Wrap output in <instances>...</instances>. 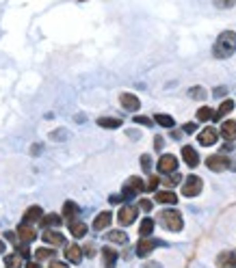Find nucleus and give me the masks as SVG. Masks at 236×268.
Here are the masks:
<instances>
[{
  "label": "nucleus",
  "instance_id": "nucleus-1",
  "mask_svg": "<svg viewBox=\"0 0 236 268\" xmlns=\"http://www.w3.org/2000/svg\"><path fill=\"white\" fill-rule=\"evenodd\" d=\"M236 52V33L234 31H223L213 45L215 59H230Z\"/></svg>",
  "mask_w": 236,
  "mask_h": 268
},
{
  "label": "nucleus",
  "instance_id": "nucleus-2",
  "mask_svg": "<svg viewBox=\"0 0 236 268\" xmlns=\"http://www.w3.org/2000/svg\"><path fill=\"white\" fill-rule=\"evenodd\" d=\"M158 221L162 223V227L169 229V232H180L184 227V221H182V214L178 210L169 208V210H162L158 214Z\"/></svg>",
  "mask_w": 236,
  "mask_h": 268
},
{
  "label": "nucleus",
  "instance_id": "nucleus-3",
  "mask_svg": "<svg viewBox=\"0 0 236 268\" xmlns=\"http://www.w3.org/2000/svg\"><path fill=\"white\" fill-rule=\"evenodd\" d=\"M206 167L215 173H223V171L232 169V160L225 154H215V156H208L206 158Z\"/></svg>",
  "mask_w": 236,
  "mask_h": 268
},
{
  "label": "nucleus",
  "instance_id": "nucleus-4",
  "mask_svg": "<svg viewBox=\"0 0 236 268\" xmlns=\"http://www.w3.org/2000/svg\"><path fill=\"white\" fill-rule=\"evenodd\" d=\"M139 192H145V182L141 178H128V180H126L124 190H122V195H124L126 201L132 199L134 195H139Z\"/></svg>",
  "mask_w": 236,
  "mask_h": 268
},
{
  "label": "nucleus",
  "instance_id": "nucleus-5",
  "mask_svg": "<svg viewBox=\"0 0 236 268\" xmlns=\"http://www.w3.org/2000/svg\"><path fill=\"white\" fill-rule=\"evenodd\" d=\"M202 188H204L202 178H197V175H188V178L184 180V184H182V195L184 197H197L199 192H202Z\"/></svg>",
  "mask_w": 236,
  "mask_h": 268
},
{
  "label": "nucleus",
  "instance_id": "nucleus-6",
  "mask_svg": "<svg viewBox=\"0 0 236 268\" xmlns=\"http://www.w3.org/2000/svg\"><path fill=\"white\" fill-rule=\"evenodd\" d=\"M139 214V206H130V203H126V206L120 208V214H117V221H120L122 225H132L134 218Z\"/></svg>",
  "mask_w": 236,
  "mask_h": 268
},
{
  "label": "nucleus",
  "instance_id": "nucleus-7",
  "mask_svg": "<svg viewBox=\"0 0 236 268\" xmlns=\"http://www.w3.org/2000/svg\"><path fill=\"white\" fill-rule=\"evenodd\" d=\"M219 130L217 128H213V126H208V128H204L202 132L197 134V141H199V145H204V147H210V145H215L217 141H219Z\"/></svg>",
  "mask_w": 236,
  "mask_h": 268
},
{
  "label": "nucleus",
  "instance_id": "nucleus-8",
  "mask_svg": "<svg viewBox=\"0 0 236 268\" xmlns=\"http://www.w3.org/2000/svg\"><path fill=\"white\" fill-rule=\"evenodd\" d=\"M160 245H162L160 240H154V238L145 236V238H141L139 242H137V255H139V257H148V255L154 251V249L160 247Z\"/></svg>",
  "mask_w": 236,
  "mask_h": 268
},
{
  "label": "nucleus",
  "instance_id": "nucleus-9",
  "mask_svg": "<svg viewBox=\"0 0 236 268\" xmlns=\"http://www.w3.org/2000/svg\"><path fill=\"white\" fill-rule=\"evenodd\" d=\"M41 240L43 242H46L48 247H63L65 245V236H63L61 232H57V229H46V232H43V236H41Z\"/></svg>",
  "mask_w": 236,
  "mask_h": 268
},
{
  "label": "nucleus",
  "instance_id": "nucleus-10",
  "mask_svg": "<svg viewBox=\"0 0 236 268\" xmlns=\"http://www.w3.org/2000/svg\"><path fill=\"white\" fill-rule=\"evenodd\" d=\"M158 171H160V173H174V171H178V158H176L174 154L160 156V160H158Z\"/></svg>",
  "mask_w": 236,
  "mask_h": 268
},
{
  "label": "nucleus",
  "instance_id": "nucleus-11",
  "mask_svg": "<svg viewBox=\"0 0 236 268\" xmlns=\"http://www.w3.org/2000/svg\"><path fill=\"white\" fill-rule=\"evenodd\" d=\"M17 236H20L22 242H33V240L37 238V229H35L31 223H26V221H22V223L17 225Z\"/></svg>",
  "mask_w": 236,
  "mask_h": 268
},
{
  "label": "nucleus",
  "instance_id": "nucleus-12",
  "mask_svg": "<svg viewBox=\"0 0 236 268\" xmlns=\"http://www.w3.org/2000/svg\"><path fill=\"white\" fill-rule=\"evenodd\" d=\"M120 104L124 110H128V113H137V110L141 108V102L137 95H132V93H122L120 95Z\"/></svg>",
  "mask_w": 236,
  "mask_h": 268
},
{
  "label": "nucleus",
  "instance_id": "nucleus-13",
  "mask_svg": "<svg viewBox=\"0 0 236 268\" xmlns=\"http://www.w3.org/2000/svg\"><path fill=\"white\" fill-rule=\"evenodd\" d=\"M65 260L72 264H80L83 262V249H80L76 242H72L65 247Z\"/></svg>",
  "mask_w": 236,
  "mask_h": 268
},
{
  "label": "nucleus",
  "instance_id": "nucleus-14",
  "mask_svg": "<svg viewBox=\"0 0 236 268\" xmlns=\"http://www.w3.org/2000/svg\"><path fill=\"white\" fill-rule=\"evenodd\" d=\"M217 266L219 268H236V251H223L217 255Z\"/></svg>",
  "mask_w": 236,
  "mask_h": 268
},
{
  "label": "nucleus",
  "instance_id": "nucleus-15",
  "mask_svg": "<svg viewBox=\"0 0 236 268\" xmlns=\"http://www.w3.org/2000/svg\"><path fill=\"white\" fill-rule=\"evenodd\" d=\"M111 221H113V214L108 210L100 212V214L93 218V229H96V232H102V229H106L108 225H111Z\"/></svg>",
  "mask_w": 236,
  "mask_h": 268
},
{
  "label": "nucleus",
  "instance_id": "nucleus-16",
  "mask_svg": "<svg viewBox=\"0 0 236 268\" xmlns=\"http://www.w3.org/2000/svg\"><path fill=\"white\" fill-rule=\"evenodd\" d=\"M182 158H184V162L188 164L191 169H195L197 164H199V156H197V152H195L191 145H184V147H182Z\"/></svg>",
  "mask_w": 236,
  "mask_h": 268
},
{
  "label": "nucleus",
  "instance_id": "nucleus-17",
  "mask_svg": "<svg viewBox=\"0 0 236 268\" xmlns=\"http://www.w3.org/2000/svg\"><path fill=\"white\" fill-rule=\"evenodd\" d=\"M221 136L225 138V141H236V121H232V119H228V121H223V126H221Z\"/></svg>",
  "mask_w": 236,
  "mask_h": 268
},
{
  "label": "nucleus",
  "instance_id": "nucleus-18",
  "mask_svg": "<svg viewBox=\"0 0 236 268\" xmlns=\"http://www.w3.org/2000/svg\"><path fill=\"white\" fill-rule=\"evenodd\" d=\"M102 264H104V268H115V264H117V251L115 249H111V247L102 249Z\"/></svg>",
  "mask_w": 236,
  "mask_h": 268
},
{
  "label": "nucleus",
  "instance_id": "nucleus-19",
  "mask_svg": "<svg viewBox=\"0 0 236 268\" xmlns=\"http://www.w3.org/2000/svg\"><path fill=\"white\" fill-rule=\"evenodd\" d=\"M41 218H43V210L39 206H31L29 210L24 212V221H26V223H39Z\"/></svg>",
  "mask_w": 236,
  "mask_h": 268
},
{
  "label": "nucleus",
  "instance_id": "nucleus-20",
  "mask_svg": "<svg viewBox=\"0 0 236 268\" xmlns=\"http://www.w3.org/2000/svg\"><path fill=\"white\" fill-rule=\"evenodd\" d=\"M78 206L74 201H65L63 203V216H65V221L67 223H72V221H76V216H78Z\"/></svg>",
  "mask_w": 236,
  "mask_h": 268
},
{
  "label": "nucleus",
  "instance_id": "nucleus-21",
  "mask_svg": "<svg viewBox=\"0 0 236 268\" xmlns=\"http://www.w3.org/2000/svg\"><path fill=\"white\" fill-rule=\"evenodd\" d=\"M39 225L46 227V229H57L61 225V216L54 214V212H50V214H43V218L39 221Z\"/></svg>",
  "mask_w": 236,
  "mask_h": 268
},
{
  "label": "nucleus",
  "instance_id": "nucleus-22",
  "mask_svg": "<svg viewBox=\"0 0 236 268\" xmlns=\"http://www.w3.org/2000/svg\"><path fill=\"white\" fill-rule=\"evenodd\" d=\"M106 240L108 242H115V245H126L128 242V234L122 232V229H113V232L106 234Z\"/></svg>",
  "mask_w": 236,
  "mask_h": 268
},
{
  "label": "nucleus",
  "instance_id": "nucleus-23",
  "mask_svg": "<svg viewBox=\"0 0 236 268\" xmlns=\"http://www.w3.org/2000/svg\"><path fill=\"white\" fill-rule=\"evenodd\" d=\"M234 110V102L232 100H225V102H221V106H219V110L215 113V117H213V121H219V119H223L225 115H230Z\"/></svg>",
  "mask_w": 236,
  "mask_h": 268
},
{
  "label": "nucleus",
  "instance_id": "nucleus-24",
  "mask_svg": "<svg viewBox=\"0 0 236 268\" xmlns=\"http://www.w3.org/2000/svg\"><path fill=\"white\" fill-rule=\"evenodd\" d=\"M156 201L158 203H169V206H176L178 203V195L171 190H158L156 192Z\"/></svg>",
  "mask_w": 236,
  "mask_h": 268
},
{
  "label": "nucleus",
  "instance_id": "nucleus-25",
  "mask_svg": "<svg viewBox=\"0 0 236 268\" xmlns=\"http://www.w3.org/2000/svg\"><path fill=\"white\" fill-rule=\"evenodd\" d=\"M67 227H69V232L74 238H83L87 234V229H89L85 223H80V221H72V223H67Z\"/></svg>",
  "mask_w": 236,
  "mask_h": 268
},
{
  "label": "nucleus",
  "instance_id": "nucleus-26",
  "mask_svg": "<svg viewBox=\"0 0 236 268\" xmlns=\"http://www.w3.org/2000/svg\"><path fill=\"white\" fill-rule=\"evenodd\" d=\"M5 266L7 268H22L24 266V257H20L17 253H9L5 257Z\"/></svg>",
  "mask_w": 236,
  "mask_h": 268
},
{
  "label": "nucleus",
  "instance_id": "nucleus-27",
  "mask_svg": "<svg viewBox=\"0 0 236 268\" xmlns=\"http://www.w3.org/2000/svg\"><path fill=\"white\" fill-rule=\"evenodd\" d=\"M98 126H100V128H111V130H115V128L122 126V119H115V117H100V119H98Z\"/></svg>",
  "mask_w": 236,
  "mask_h": 268
},
{
  "label": "nucleus",
  "instance_id": "nucleus-28",
  "mask_svg": "<svg viewBox=\"0 0 236 268\" xmlns=\"http://www.w3.org/2000/svg\"><path fill=\"white\" fill-rule=\"evenodd\" d=\"M54 247H41V249H37V251H35V260H54Z\"/></svg>",
  "mask_w": 236,
  "mask_h": 268
},
{
  "label": "nucleus",
  "instance_id": "nucleus-29",
  "mask_svg": "<svg viewBox=\"0 0 236 268\" xmlns=\"http://www.w3.org/2000/svg\"><path fill=\"white\" fill-rule=\"evenodd\" d=\"M154 121H156L158 126H162V128H174V117L171 115H162V113H156L154 115Z\"/></svg>",
  "mask_w": 236,
  "mask_h": 268
},
{
  "label": "nucleus",
  "instance_id": "nucleus-30",
  "mask_svg": "<svg viewBox=\"0 0 236 268\" xmlns=\"http://www.w3.org/2000/svg\"><path fill=\"white\" fill-rule=\"evenodd\" d=\"M152 232H154V221H152V218H143V221H141V225H139V234H141V238L150 236Z\"/></svg>",
  "mask_w": 236,
  "mask_h": 268
},
{
  "label": "nucleus",
  "instance_id": "nucleus-31",
  "mask_svg": "<svg viewBox=\"0 0 236 268\" xmlns=\"http://www.w3.org/2000/svg\"><path fill=\"white\" fill-rule=\"evenodd\" d=\"M215 117V113L208 106H202L197 110V121H210V119Z\"/></svg>",
  "mask_w": 236,
  "mask_h": 268
},
{
  "label": "nucleus",
  "instance_id": "nucleus-32",
  "mask_svg": "<svg viewBox=\"0 0 236 268\" xmlns=\"http://www.w3.org/2000/svg\"><path fill=\"white\" fill-rule=\"evenodd\" d=\"M180 182H182V175H180L178 171H174V173H169V178H165V180H162V184H165V186H176V184H180Z\"/></svg>",
  "mask_w": 236,
  "mask_h": 268
},
{
  "label": "nucleus",
  "instance_id": "nucleus-33",
  "mask_svg": "<svg viewBox=\"0 0 236 268\" xmlns=\"http://www.w3.org/2000/svg\"><path fill=\"white\" fill-rule=\"evenodd\" d=\"M158 184H160V178H158V175H150V182L148 184H145V190H156L158 188Z\"/></svg>",
  "mask_w": 236,
  "mask_h": 268
},
{
  "label": "nucleus",
  "instance_id": "nucleus-34",
  "mask_svg": "<svg viewBox=\"0 0 236 268\" xmlns=\"http://www.w3.org/2000/svg\"><path fill=\"white\" fill-rule=\"evenodd\" d=\"M188 95L195 98V100H204V98H206V91H204L202 87H193V89L188 91Z\"/></svg>",
  "mask_w": 236,
  "mask_h": 268
},
{
  "label": "nucleus",
  "instance_id": "nucleus-35",
  "mask_svg": "<svg viewBox=\"0 0 236 268\" xmlns=\"http://www.w3.org/2000/svg\"><path fill=\"white\" fill-rule=\"evenodd\" d=\"M234 5H236V0H215L217 9H232Z\"/></svg>",
  "mask_w": 236,
  "mask_h": 268
},
{
  "label": "nucleus",
  "instance_id": "nucleus-36",
  "mask_svg": "<svg viewBox=\"0 0 236 268\" xmlns=\"http://www.w3.org/2000/svg\"><path fill=\"white\" fill-rule=\"evenodd\" d=\"M141 167H143L145 173H150V169H152V158H150L148 154H143V156H141Z\"/></svg>",
  "mask_w": 236,
  "mask_h": 268
},
{
  "label": "nucleus",
  "instance_id": "nucleus-37",
  "mask_svg": "<svg viewBox=\"0 0 236 268\" xmlns=\"http://www.w3.org/2000/svg\"><path fill=\"white\" fill-rule=\"evenodd\" d=\"M134 124H139V126H145V128H150L154 121H152V119L150 117H143V115H137V117H134Z\"/></svg>",
  "mask_w": 236,
  "mask_h": 268
},
{
  "label": "nucleus",
  "instance_id": "nucleus-38",
  "mask_svg": "<svg viewBox=\"0 0 236 268\" xmlns=\"http://www.w3.org/2000/svg\"><path fill=\"white\" fill-rule=\"evenodd\" d=\"M139 208H141L143 212H150V210H152V201H150V199H141V201H139Z\"/></svg>",
  "mask_w": 236,
  "mask_h": 268
},
{
  "label": "nucleus",
  "instance_id": "nucleus-39",
  "mask_svg": "<svg viewBox=\"0 0 236 268\" xmlns=\"http://www.w3.org/2000/svg\"><path fill=\"white\" fill-rule=\"evenodd\" d=\"M65 134H67L65 130H57V132H52V134H50V138H54V141H63L61 136H65Z\"/></svg>",
  "mask_w": 236,
  "mask_h": 268
},
{
  "label": "nucleus",
  "instance_id": "nucleus-40",
  "mask_svg": "<svg viewBox=\"0 0 236 268\" xmlns=\"http://www.w3.org/2000/svg\"><path fill=\"white\" fill-rule=\"evenodd\" d=\"M162 145H165L162 136H154V147H156V150H162Z\"/></svg>",
  "mask_w": 236,
  "mask_h": 268
},
{
  "label": "nucleus",
  "instance_id": "nucleus-41",
  "mask_svg": "<svg viewBox=\"0 0 236 268\" xmlns=\"http://www.w3.org/2000/svg\"><path fill=\"white\" fill-rule=\"evenodd\" d=\"M195 130H197V124H186V126H184V132H186V134H193Z\"/></svg>",
  "mask_w": 236,
  "mask_h": 268
},
{
  "label": "nucleus",
  "instance_id": "nucleus-42",
  "mask_svg": "<svg viewBox=\"0 0 236 268\" xmlns=\"http://www.w3.org/2000/svg\"><path fill=\"white\" fill-rule=\"evenodd\" d=\"M85 253H87L89 257H93V255H96V247H93V245H87V247H85Z\"/></svg>",
  "mask_w": 236,
  "mask_h": 268
},
{
  "label": "nucleus",
  "instance_id": "nucleus-43",
  "mask_svg": "<svg viewBox=\"0 0 236 268\" xmlns=\"http://www.w3.org/2000/svg\"><path fill=\"white\" fill-rule=\"evenodd\" d=\"M48 268H67V264H63V262H50Z\"/></svg>",
  "mask_w": 236,
  "mask_h": 268
},
{
  "label": "nucleus",
  "instance_id": "nucleus-44",
  "mask_svg": "<svg viewBox=\"0 0 236 268\" xmlns=\"http://www.w3.org/2000/svg\"><path fill=\"white\" fill-rule=\"evenodd\" d=\"M122 201H126L124 195H113V197H111V203H122Z\"/></svg>",
  "mask_w": 236,
  "mask_h": 268
},
{
  "label": "nucleus",
  "instance_id": "nucleus-45",
  "mask_svg": "<svg viewBox=\"0 0 236 268\" xmlns=\"http://www.w3.org/2000/svg\"><path fill=\"white\" fill-rule=\"evenodd\" d=\"M24 268H41V266H39V264H37V262H29V264H26V266H24Z\"/></svg>",
  "mask_w": 236,
  "mask_h": 268
},
{
  "label": "nucleus",
  "instance_id": "nucleus-46",
  "mask_svg": "<svg viewBox=\"0 0 236 268\" xmlns=\"http://www.w3.org/2000/svg\"><path fill=\"white\" fill-rule=\"evenodd\" d=\"M225 91H228V89H225V87H221V89H217V91H215V95H223Z\"/></svg>",
  "mask_w": 236,
  "mask_h": 268
},
{
  "label": "nucleus",
  "instance_id": "nucleus-47",
  "mask_svg": "<svg viewBox=\"0 0 236 268\" xmlns=\"http://www.w3.org/2000/svg\"><path fill=\"white\" fill-rule=\"evenodd\" d=\"M5 251H7V245H5V242H3V240H0V255H3V253H5Z\"/></svg>",
  "mask_w": 236,
  "mask_h": 268
},
{
  "label": "nucleus",
  "instance_id": "nucleus-48",
  "mask_svg": "<svg viewBox=\"0 0 236 268\" xmlns=\"http://www.w3.org/2000/svg\"><path fill=\"white\" fill-rule=\"evenodd\" d=\"M78 3H87V0H78Z\"/></svg>",
  "mask_w": 236,
  "mask_h": 268
}]
</instances>
